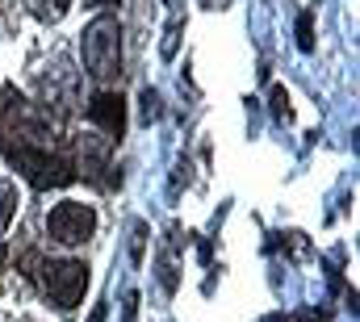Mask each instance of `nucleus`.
<instances>
[{"label":"nucleus","instance_id":"nucleus-1","mask_svg":"<svg viewBox=\"0 0 360 322\" xmlns=\"http://www.w3.org/2000/svg\"><path fill=\"white\" fill-rule=\"evenodd\" d=\"M80 59H84V72L101 84L122 76V21L117 17H96L80 34Z\"/></svg>","mask_w":360,"mask_h":322},{"label":"nucleus","instance_id":"nucleus-2","mask_svg":"<svg viewBox=\"0 0 360 322\" xmlns=\"http://www.w3.org/2000/svg\"><path fill=\"white\" fill-rule=\"evenodd\" d=\"M4 155H8V163H13V167H17V176H21L30 188H38V193H46V188H68V184L80 176L72 160L51 155V151H42V147H30V143L8 147Z\"/></svg>","mask_w":360,"mask_h":322},{"label":"nucleus","instance_id":"nucleus-3","mask_svg":"<svg viewBox=\"0 0 360 322\" xmlns=\"http://www.w3.org/2000/svg\"><path fill=\"white\" fill-rule=\"evenodd\" d=\"M38 281H42V293L55 302V310H76L84 289H89V264H80V259H51V264H42Z\"/></svg>","mask_w":360,"mask_h":322},{"label":"nucleus","instance_id":"nucleus-4","mask_svg":"<svg viewBox=\"0 0 360 322\" xmlns=\"http://www.w3.org/2000/svg\"><path fill=\"white\" fill-rule=\"evenodd\" d=\"M46 235L59 247H80L96 235V210L84 201H59L46 214Z\"/></svg>","mask_w":360,"mask_h":322},{"label":"nucleus","instance_id":"nucleus-5","mask_svg":"<svg viewBox=\"0 0 360 322\" xmlns=\"http://www.w3.org/2000/svg\"><path fill=\"white\" fill-rule=\"evenodd\" d=\"M89 122H92V126H101V130L117 143V139L126 134V101H122L117 92L101 88V92L89 101Z\"/></svg>","mask_w":360,"mask_h":322},{"label":"nucleus","instance_id":"nucleus-6","mask_svg":"<svg viewBox=\"0 0 360 322\" xmlns=\"http://www.w3.org/2000/svg\"><path fill=\"white\" fill-rule=\"evenodd\" d=\"M0 117H4V126L8 130H17L21 139H42L46 134V117L30 105V101H13V92H4V105H0Z\"/></svg>","mask_w":360,"mask_h":322},{"label":"nucleus","instance_id":"nucleus-7","mask_svg":"<svg viewBox=\"0 0 360 322\" xmlns=\"http://www.w3.org/2000/svg\"><path fill=\"white\" fill-rule=\"evenodd\" d=\"M17 214V184L13 180H0V226H8Z\"/></svg>","mask_w":360,"mask_h":322},{"label":"nucleus","instance_id":"nucleus-8","mask_svg":"<svg viewBox=\"0 0 360 322\" xmlns=\"http://www.w3.org/2000/svg\"><path fill=\"white\" fill-rule=\"evenodd\" d=\"M164 117V96L155 88H143V122H160Z\"/></svg>","mask_w":360,"mask_h":322},{"label":"nucleus","instance_id":"nucleus-9","mask_svg":"<svg viewBox=\"0 0 360 322\" xmlns=\"http://www.w3.org/2000/svg\"><path fill=\"white\" fill-rule=\"evenodd\" d=\"M297 46H302V51H314V13H310V8L297 17Z\"/></svg>","mask_w":360,"mask_h":322},{"label":"nucleus","instance_id":"nucleus-10","mask_svg":"<svg viewBox=\"0 0 360 322\" xmlns=\"http://www.w3.org/2000/svg\"><path fill=\"white\" fill-rule=\"evenodd\" d=\"M72 8V0H38V17L42 21H63Z\"/></svg>","mask_w":360,"mask_h":322},{"label":"nucleus","instance_id":"nucleus-11","mask_svg":"<svg viewBox=\"0 0 360 322\" xmlns=\"http://www.w3.org/2000/svg\"><path fill=\"white\" fill-rule=\"evenodd\" d=\"M272 113H276V122H289V92L281 84L272 88Z\"/></svg>","mask_w":360,"mask_h":322},{"label":"nucleus","instance_id":"nucleus-12","mask_svg":"<svg viewBox=\"0 0 360 322\" xmlns=\"http://www.w3.org/2000/svg\"><path fill=\"white\" fill-rule=\"evenodd\" d=\"M109 318V306H105V302H101V306H96V310H92V318L89 322H105Z\"/></svg>","mask_w":360,"mask_h":322},{"label":"nucleus","instance_id":"nucleus-13","mask_svg":"<svg viewBox=\"0 0 360 322\" xmlns=\"http://www.w3.org/2000/svg\"><path fill=\"white\" fill-rule=\"evenodd\" d=\"M297 322H327V314H297Z\"/></svg>","mask_w":360,"mask_h":322},{"label":"nucleus","instance_id":"nucleus-14","mask_svg":"<svg viewBox=\"0 0 360 322\" xmlns=\"http://www.w3.org/2000/svg\"><path fill=\"white\" fill-rule=\"evenodd\" d=\"M117 0H89V8H113Z\"/></svg>","mask_w":360,"mask_h":322},{"label":"nucleus","instance_id":"nucleus-15","mask_svg":"<svg viewBox=\"0 0 360 322\" xmlns=\"http://www.w3.org/2000/svg\"><path fill=\"white\" fill-rule=\"evenodd\" d=\"M264 322H285V318H281V314H269V318H264Z\"/></svg>","mask_w":360,"mask_h":322}]
</instances>
